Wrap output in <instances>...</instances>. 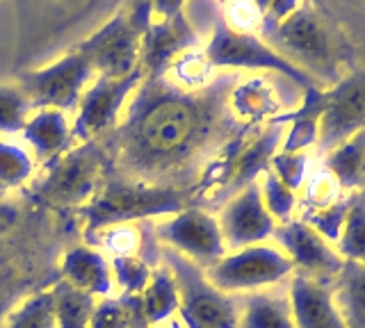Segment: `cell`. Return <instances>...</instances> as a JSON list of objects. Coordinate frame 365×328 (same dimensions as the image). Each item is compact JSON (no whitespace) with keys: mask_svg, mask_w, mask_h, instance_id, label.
<instances>
[{"mask_svg":"<svg viewBox=\"0 0 365 328\" xmlns=\"http://www.w3.org/2000/svg\"><path fill=\"white\" fill-rule=\"evenodd\" d=\"M237 73H220L201 89H180L146 75L123 119L103 134L110 176L165 189H197L224 146L249 123L231 110Z\"/></svg>","mask_w":365,"mask_h":328,"instance_id":"6da1fadb","label":"cell"},{"mask_svg":"<svg viewBox=\"0 0 365 328\" xmlns=\"http://www.w3.org/2000/svg\"><path fill=\"white\" fill-rule=\"evenodd\" d=\"M78 214L51 210L30 199L28 214L0 203V328L32 294L60 280V260L76 244Z\"/></svg>","mask_w":365,"mask_h":328,"instance_id":"7a4b0ae2","label":"cell"},{"mask_svg":"<svg viewBox=\"0 0 365 328\" xmlns=\"http://www.w3.org/2000/svg\"><path fill=\"white\" fill-rule=\"evenodd\" d=\"M41 176L26 194L51 210L76 212L96 196L110 178V151L106 139L94 137L41 164Z\"/></svg>","mask_w":365,"mask_h":328,"instance_id":"3957f363","label":"cell"},{"mask_svg":"<svg viewBox=\"0 0 365 328\" xmlns=\"http://www.w3.org/2000/svg\"><path fill=\"white\" fill-rule=\"evenodd\" d=\"M197 189H165L133 183L123 178H108L87 206L76 210L83 223V240L108 226L171 217L194 206Z\"/></svg>","mask_w":365,"mask_h":328,"instance_id":"277c9868","label":"cell"},{"mask_svg":"<svg viewBox=\"0 0 365 328\" xmlns=\"http://www.w3.org/2000/svg\"><path fill=\"white\" fill-rule=\"evenodd\" d=\"M262 37L272 51H277L283 60L311 75L319 87H336L342 80V55H338L336 39L331 37L327 26V16H319L311 3L297 7L288 18Z\"/></svg>","mask_w":365,"mask_h":328,"instance_id":"5b68a950","label":"cell"},{"mask_svg":"<svg viewBox=\"0 0 365 328\" xmlns=\"http://www.w3.org/2000/svg\"><path fill=\"white\" fill-rule=\"evenodd\" d=\"M163 265L169 267L176 280L180 312L190 314L201 328H237L240 299L237 294H224L205 278V271L190 258L163 244Z\"/></svg>","mask_w":365,"mask_h":328,"instance_id":"8992f818","label":"cell"},{"mask_svg":"<svg viewBox=\"0 0 365 328\" xmlns=\"http://www.w3.org/2000/svg\"><path fill=\"white\" fill-rule=\"evenodd\" d=\"M94 73L91 60L78 46H73L43 69L16 73V80L23 94L28 96L32 110H60L66 115V112L78 110L83 89Z\"/></svg>","mask_w":365,"mask_h":328,"instance_id":"52a82bcc","label":"cell"},{"mask_svg":"<svg viewBox=\"0 0 365 328\" xmlns=\"http://www.w3.org/2000/svg\"><path fill=\"white\" fill-rule=\"evenodd\" d=\"M203 55L212 69H267V71L283 73L302 89L319 87L311 75H306L294 64L283 60L277 51H272L256 35L228 28L226 18L222 16H217L215 21L210 43L203 51Z\"/></svg>","mask_w":365,"mask_h":328,"instance_id":"ba28073f","label":"cell"},{"mask_svg":"<svg viewBox=\"0 0 365 328\" xmlns=\"http://www.w3.org/2000/svg\"><path fill=\"white\" fill-rule=\"evenodd\" d=\"M292 271V260L281 248L254 244L226 253L220 263L205 269V278L224 294H245L288 280Z\"/></svg>","mask_w":365,"mask_h":328,"instance_id":"9c48e42d","label":"cell"},{"mask_svg":"<svg viewBox=\"0 0 365 328\" xmlns=\"http://www.w3.org/2000/svg\"><path fill=\"white\" fill-rule=\"evenodd\" d=\"M155 235L160 244H167L174 251L190 258L203 271L226 255L220 223L210 212L194 206L178 214H171L165 221H155Z\"/></svg>","mask_w":365,"mask_h":328,"instance_id":"30bf717a","label":"cell"},{"mask_svg":"<svg viewBox=\"0 0 365 328\" xmlns=\"http://www.w3.org/2000/svg\"><path fill=\"white\" fill-rule=\"evenodd\" d=\"M146 78L142 66H137L125 78H98L89 92L83 94L78 103V117L71 126L73 142H89L110 132L119 123V115L140 83Z\"/></svg>","mask_w":365,"mask_h":328,"instance_id":"8fae6325","label":"cell"},{"mask_svg":"<svg viewBox=\"0 0 365 328\" xmlns=\"http://www.w3.org/2000/svg\"><path fill=\"white\" fill-rule=\"evenodd\" d=\"M76 46L91 60L101 78H125L140 66L142 32L133 28L125 9H119L106 26Z\"/></svg>","mask_w":365,"mask_h":328,"instance_id":"7c38bea8","label":"cell"},{"mask_svg":"<svg viewBox=\"0 0 365 328\" xmlns=\"http://www.w3.org/2000/svg\"><path fill=\"white\" fill-rule=\"evenodd\" d=\"M365 128V71H356L329 89V100L317 123L319 153L334 151Z\"/></svg>","mask_w":365,"mask_h":328,"instance_id":"4fadbf2b","label":"cell"},{"mask_svg":"<svg viewBox=\"0 0 365 328\" xmlns=\"http://www.w3.org/2000/svg\"><path fill=\"white\" fill-rule=\"evenodd\" d=\"M220 231L224 237L226 253L240 251L245 246H254L274 235L272 214L267 212L265 203L260 196V185L251 183L240 194H235L226 206L220 210Z\"/></svg>","mask_w":365,"mask_h":328,"instance_id":"5bb4252c","label":"cell"},{"mask_svg":"<svg viewBox=\"0 0 365 328\" xmlns=\"http://www.w3.org/2000/svg\"><path fill=\"white\" fill-rule=\"evenodd\" d=\"M272 237L279 242L283 253L292 260L294 271H299V274L334 280L345 265V260L340 258L336 248H331L324 237L302 219H290L277 226Z\"/></svg>","mask_w":365,"mask_h":328,"instance_id":"9a60e30c","label":"cell"},{"mask_svg":"<svg viewBox=\"0 0 365 328\" xmlns=\"http://www.w3.org/2000/svg\"><path fill=\"white\" fill-rule=\"evenodd\" d=\"M281 139H283V128L277 126V123H267L265 128L256 126L254 132L249 134L247 144L242 146V151L235 157L228 183L220 191H215L210 199H205L201 210L210 214L215 210H222L235 194H240L251 183H256V178L269 169V162L277 155V146L281 144Z\"/></svg>","mask_w":365,"mask_h":328,"instance_id":"2e32d148","label":"cell"},{"mask_svg":"<svg viewBox=\"0 0 365 328\" xmlns=\"http://www.w3.org/2000/svg\"><path fill=\"white\" fill-rule=\"evenodd\" d=\"M197 46H199V35L192 28L185 12L151 21V26L142 35L140 66L146 75L163 78L180 55L194 51Z\"/></svg>","mask_w":365,"mask_h":328,"instance_id":"e0dca14e","label":"cell"},{"mask_svg":"<svg viewBox=\"0 0 365 328\" xmlns=\"http://www.w3.org/2000/svg\"><path fill=\"white\" fill-rule=\"evenodd\" d=\"M83 244L96 248L108 260L110 258H140L148 267L163 265L160 244L155 235V219H142L119 226H108L83 240Z\"/></svg>","mask_w":365,"mask_h":328,"instance_id":"ac0fdd59","label":"cell"},{"mask_svg":"<svg viewBox=\"0 0 365 328\" xmlns=\"http://www.w3.org/2000/svg\"><path fill=\"white\" fill-rule=\"evenodd\" d=\"M294 328H345L334 305L331 280L292 271L288 280Z\"/></svg>","mask_w":365,"mask_h":328,"instance_id":"d6986e66","label":"cell"},{"mask_svg":"<svg viewBox=\"0 0 365 328\" xmlns=\"http://www.w3.org/2000/svg\"><path fill=\"white\" fill-rule=\"evenodd\" d=\"M237 328H294L288 282L237 294Z\"/></svg>","mask_w":365,"mask_h":328,"instance_id":"ffe728a7","label":"cell"},{"mask_svg":"<svg viewBox=\"0 0 365 328\" xmlns=\"http://www.w3.org/2000/svg\"><path fill=\"white\" fill-rule=\"evenodd\" d=\"M60 276L62 280L71 282L73 287H78L80 292H85L94 299L110 297L114 287L108 258L83 242L66 248L60 263Z\"/></svg>","mask_w":365,"mask_h":328,"instance_id":"44dd1931","label":"cell"},{"mask_svg":"<svg viewBox=\"0 0 365 328\" xmlns=\"http://www.w3.org/2000/svg\"><path fill=\"white\" fill-rule=\"evenodd\" d=\"M21 132L23 139L32 146L37 162L41 164L51 162L53 157L62 155L73 146L71 126H68L66 115L60 110H39L37 115L28 119Z\"/></svg>","mask_w":365,"mask_h":328,"instance_id":"7402d4cb","label":"cell"},{"mask_svg":"<svg viewBox=\"0 0 365 328\" xmlns=\"http://www.w3.org/2000/svg\"><path fill=\"white\" fill-rule=\"evenodd\" d=\"M327 100H329V89L308 87V89H304V100H302L299 110L269 119V123H277V126L292 123L290 134L283 142V153H302L306 146L315 144L317 123H319V117H322V112L327 107Z\"/></svg>","mask_w":365,"mask_h":328,"instance_id":"603a6c76","label":"cell"},{"mask_svg":"<svg viewBox=\"0 0 365 328\" xmlns=\"http://www.w3.org/2000/svg\"><path fill=\"white\" fill-rule=\"evenodd\" d=\"M331 292L345 328H365V263L345 260L331 280Z\"/></svg>","mask_w":365,"mask_h":328,"instance_id":"cb8c5ba5","label":"cell"},{"mask_svg":"<svg viewBox=\"0 0 365 328\" xmlns=\"http://www.w3.org/2000/svg\"><path fill=\"white\" fill-rule=\"evenodd\" d=\"M327 171L347 194L365 187V128L327 153Z\"/></svg>","mask_w":365,"mask_h":328,"instance_id":"d4e9b609","label":"cell"},{"mask_svg":"<svg viewBox=\"0 0 365 328\" xmlns=\"http://www.w3.org/2000/svg\"><path fill=\"white\" fill-rule=\"evenodd\" d=\"M231 110L242 123L260 126L265 119H274V115L281 110V100L262 78H251L242 85H235L231 94Z\"/></svg>","mask_w":365,"mask_h":328,"instance_id":"484cf974","label":"cell"},{"mask_svg":"<svg viewBox=\"0 0 365 328\" xmlns=\"http://www.w3.org/2000/svg\"><path fill=\"white\" fill-rule=\"evenodd\" d=\"M140 303H142V312L148 326L169 322L171 317H174V312L180 308L176 280L171 276L167 265H160L153 269L151 280H148V285L140 294Z\"/></svg>","mask_w":365,"mask_h":328,"instance_id":"4316f807","label":"cell"},{"mask_svg":"<svg viewBox=\"0 0 365 328\" xmlns=\"http://www.w3.org/2000/svg\"><path fill=\"white\" fill-rule=\"evenodd\" d=\"M89 328H148L140 294H119L98 301L91 312Z\"/></svg>","mask_w":365,"mask_h":328,"instance_id":"83f0119b","label":"cell"},{"mask_svg":"<svg viewBox=\"0 0 365 328\" xmlns=\"http://www.w3.org/2000/svg\"><path fill=\"white\" fill-rule=\"evenodd\" d=\"M55 303V322L57 328H89L91 312H94L96 299L80 292L71 282L57 280L51 287Z\"/></svg>","mask_w":365,"mask_h":328,"instance_id":"f1b7e54d","label":"cell"},{"mask_svg":"<svg viewBox=\"0 0 365 328\" xmlns=\"http://www.w3.org/2000/svg\"><path fill=\"white\" fill-rule=\"evenodd\" d=\"M338 253L342 260H356L365 263V194L359 191L342 223L338 240Z\"/></svg>","mask_w":365,"mask_h":328,"instance_id":"f546056e","label":"cell"},{"mask_svg":"<svg viewBox=\"0 0 365 328\" xmlns=\"http://www.w3.org/2000/svg\"><path fill=\"white\" fill-rule=\"evenodd\" d=\"M7 328H57L55 303L51 287L39 294H32L9 314Z\"/></svg>","mask_w":365,"mask_h":328,"instance_id":"4dcf8cb0","label":"cell"},{"mask_svg":"<svg viewBox=\"0 0 365 328\" xmlns=\"http://www.w3.org/2000/svg\"><path fill=\"white\" fill-rule=\"evenodd\" d=\"M212 66L205 60V55L199 53L197 48L194 51H187L185 55H180V58L169 66V71L165 73V78L169 83H174L176 87L180 89H201L205 87L210 80H212Z\"/></svg>","mask_w":365,"mask_h":328,"instance_id":"1f68e13d","label":"cell"},{"mask_svg":"<svg viewBox=\"0 0 365 328\" xmlns=\"http://www.w3.org/2000/svg\"><path fill=\"white\" fill-rule=\"evenodd\" d=\"M34 174V160L16 144L0 142V191L26 185Z\"/></svg>","mask_w":365,"mask_h":328,"instance_id":"d6a6232c","label":"cell"},{"mask_svg":"<svg viewBox=\"0 0 365 328\" xmlns=\"http://www.w3.org/2000/svg\"><path fill=\"white\" fill-rule=\"evenodd\" d=\"M356 194L359 191H349V194L340 196L336 203H331L329 208L306 214L302 221L311 226L313 231H317L327 242H338L340 233H342V223H345V219H347V212L351 208L354 199H356Z\"/></svg>","mask_w":365,"mask_h":328,"instance_id":"836d02e7","label":"cell"},{"mask_svg":"<svg viewBox=\"0 0 365 328\" xmlns=\"http://www.w3.org/2000/svg\"><path fill=\"white\" fill-rule=\"evenodd\" d=\"M30 112L34 110L19 85L16 87L0 85V132L5 134L21 132L23 126L28 123Z\"/></svg>","mask_w":365,"mask_h":328,"instance_id":"e575fe53","label":"cell"},{"mask_svg":"<svg viewBox=\"0 0 365 328\" xmlns=\"http://www.w3.org/2000/svg\"><path fill=\"white\" fill-rule=\"evenodd\" d=\"M108 263L121 294H142L153 274V267H148L140 258H110Z\"/></svg>","mask_w":365,"mask_h":328,"instance_id":"d590c367","label":"cell"},{"mask_svg":"<svg viewBox=\"0 0 365 328\" xmlns=\"http://www.w3.org/2000/svg\"><path fill=\"white\" fill-rule=\"evenodd\" d=\"M260 196H262V203H265L267 212L272 214V219H279L281 223L292 219V210L297 206L294 191H290L288 187H285L272 169H267V171L262 174Z\"/></svg>","mask_w":365,"mask_h":328,"instance_id":"8d00e7d4","label":"cell"},{"mask_svg":"<svg viewBox=\"0 0 365 328\" xmlns=\"http://www.w3.org/2000/svg\"><path fill=\"white\" fill-rule=\"evenodd\" d=\"M269 169L281 183L288 187L290 191H297L304 185V178H306V169H308V157L306 153H279L272 157Z\"/></svg>","mask_w":365,"mask_h":328,"instance_id":"74e56055","label":"cell"},{"mask_svg":"<svg viewBox=\"0 0 365 328\" xmlns=\"http://www.w3.org/2000/svg\"><path fill=\"white\" fill-rule=\"evenodd\" d=\"M338 183L336 178L331 176L329 171L324 174H317L311 178V185H308V191H306V201H304V217L311 212H317L322 208H329L331 203H336L340 196H338Z\"/></svg>","mask_w":365,"mask_h":328,"instance_id":"f35d334b","label":"cell"},{"mask_svg":"<svg viewBox=\"0 0 365 328\" xmlns=\"http://www.w3.org/2000/svg\"><path fill=\"white\" fill-rule=\"evenodd\" d=\"M297 7H299V0H269L265 14L260 18V35H267L281 21L288 18Z\"/></svg>","mask_w":365,"mask_h":328,"instance_id":"ab89813d","label":"cell"},{"mask_svg":"<svg viewBox=\"0 0 365 328\" xmlns=\"http://www.w3.org/2000/svg\"><path fill=\"white\" fill-rule=\"evenodd\" d=\"M125 14H128L130 23L137 32H146V28L153 21V9L151 0H125Z\"/></svg>","mask_w":365,"mask_h":328,"instance_id":"60d3db41","label":"cell"},{"mask_svg":"<svg viewBox=\"0 0 365 328\" xmlns=\"http://www.w3.org/2000/svg\"><path fill=\"white\" fill-rule=\"evenodd\" d=\"M182 5H185V0H151L153 16L158 18H167L182 12Z\"/></svg>","mask_w":365,"mask_h":328,"instance_id":"b9f144b4","label":"cell"},{"mask_svg":"<svg viewBox=\"0 0 365 328\" xmlns=\"http://www.w3.org/2000/svg\"><path fill=\"white\" fill-rule=\"evenodd\" d=\"M178 314H180V324H185V328H201V326H199L197 322H194V319H192V317H190V314H185V312H180V310H178Z\"/></svg>","mask_w":365,"mask_h":328,"instance_id":"7bdbcfd3","label":"cell"},{"mask_svg":"<svg viewBox=\"0 0 365 328\" xmlns=\"http://www.w3.org/2000/svg\"><path fill=\"white\" fill-rule=\"evenodd\" d=\"M256 7H258V12L260 14H265V9H267V5H269V0H251Z\"/></svg>","mask_w":365,"mask_h":328,"instance_id":"ee69618b","label":"cell"},{"mask_svg":"<svg viewBox=\"0 0 365 328\" xmlns=\"http://www.w3.org/2000/svg\"><path fill=\"white\" fill-rule=\"evenodd\" d=\"M313 7L317 9V12H324V14L329 16V9H327V5H324V0H313Z\"/></svg>","mask_w":365,"mask_h":328,"instance_id":"f6af8a7d","label":"cell"},{"mask_svg":"<svg viewBox=\"0 0 365 328\" xmlns=\"http://www.w3.org/2000/svg\"><path fill=\"white\" fill-rule=\"evenodd\" d=\"M361 191H363V194H365V187H363V189H361Z\"/></svg>","mask_w":365,"mask_h":328,"instance_id":"bcb514c9","label":"cell"},{"mask_svg":"<svg viewBox=\"0 0 365 328\" xmlns=\"http://www.w3.org/2000/svg\"><path fill=\"white\" fill-rule=\"evenodd\" d=\"M226 3H231V0H226Z\"/></svg>","mask_w":365,"mask_h":328,"instance_id":"7dc6e473","label":"cell"}]
</instances>
